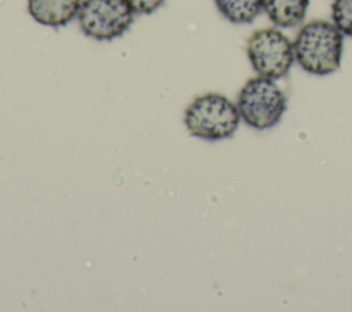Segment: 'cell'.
Returning a JSON list of instances; mask_svg holds the SVG:
<instances>
[{"label":"cell","instance_id":"1","mask_svg":"<svg viewBox=\"0 0 352 312\" xmlns=\"http://www.w3.org/2000/svg\"><path fill=\"white\" fill-rule=\"evenodd\" d=\"M294 60L307 73L327 76L340 69L344 34L333 22L314 19L304 23L293 40Z\"/></svg>","mask_w":352,"mask_h":312},{"label":"cell","instance_id":"2","mask_svg":"<svg viewBox=\"0 0 352 312\" xmlns=\"http://www.w3.org/2000/svg\"><path fill=\"white\" fill-rule=\"evenodd\" d=\"M184 125L190 135L209 142L231 137L241 122L236 103L227 96L209 92L197 96L184 110Z\"/></svg>","mask_w":352,"mask_h":312},{"label":"cell","instance_id":"3","mask_svg":"<svg viewBox=\"0 0 352 312\" xmlns=\"http://www.w3.org/2000/svg\"><path fill=\"white\" fill-rule=\"evenodd\" d=\"M241 120L253 129L265 131L274 128L287 107L283 91L275 80L256 76L241 88L236 99Z\"/></svg>","mask_w":352,"mask_h":312},{"label":"cell","instance_id":"4","mask_svg":"<svg viewBox=\"0 0 352 312\" xmlns=\"http://www.w3.org/2000/svg\"><path fill=\"white\" fill-rule=\"evenodd\" d=\"M246 54L257 76L271 80L285 77L296 62L293 41L276 26L256 30L248 38Z\"/></svg>","mask_w":352,"mask_h":312},{"label":"cell","instance_id":"5","mask_svg":"<svg viewBox=\"0 0 352 312\" xmlns=\"http://www.w3.org/2000/svg\"><path fill=\"white\" fill-rule=\"evenodd\" d=\"M133 16L126 0H82L77 14L82 33L98 41L122 36L131 27Z\"/></svg>","mask_w":352,"mask_h":312},{"label":"cell","instance_id":"6","mask_svg":"<svg viewBox=\"0 0 352 312\" xmlns=\"http://www.w3.org/2000/svg\"><path fill=\"white\" fill-rule=\"evenodd\" d=\"M81 0H28V11L30 16L51 27L67 25L78 14Z\"/></svg>","mask_w":352,"mask_h":312},{"label":"cell","instance_id":"7","mask_svg":"<svg viewBox=\"0 0 352 312\" xmlns=\"http://www.w3.org/2000/svg\"><path fill=\"white\" fill-rule=\"evenodd\" d=\"M309 0H263V11L276 27H294L307 15Z\"/></svg>","mask_w":352,"mask_h":312},{"label":"cell","instance_id":"8","mask_svg":"<svg viewBox=\"0 0 352 312\" xmlns=\"http://www.w3.org/2000/svg\"><path fill=\"white\" fill-rule=\"evenodd\" d=\"M219 12L232 23H250L263 11V0H213Z\"/></svg>","mask_w":352,"mask_h":312},{"label":"cell","instance_id":"9","mask_svg":"<svg viewBox=\"0 0 352 312\" xmlns=\"http://www.w3.org/2000/svg\"><path fill=\"white\" fill-rule=\"evenodd\" d=\"M331 22L348 37H352V0H333Z\"/></svg>","mask_w":352,"mask_h":312},{"label":"cell","instance_id":"10","mask_svg":"<svg viewBox=\"0 0 352 312\" xmlns=\"http://www.w3.org/2000/svg\"><path fill=\"white\" fill-rule=\"evenodd\" d=\"M165 0H126L135 14L146 15L158 10Z\"/></svg>","mask_w":352,"mask_h":312}]
</instances>
